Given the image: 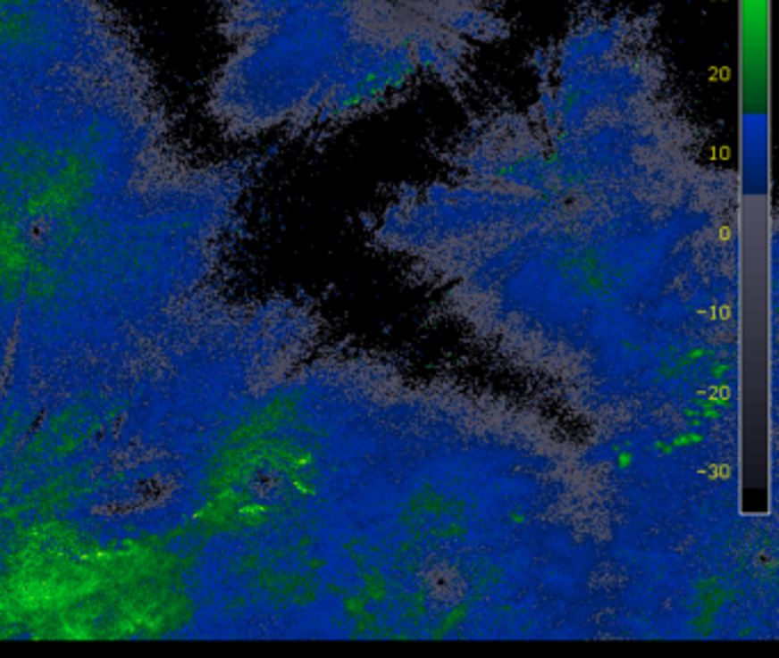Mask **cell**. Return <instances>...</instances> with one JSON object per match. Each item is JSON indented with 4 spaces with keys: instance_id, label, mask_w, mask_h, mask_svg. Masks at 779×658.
Segmentation results:
<instances>
[{
    "instance_id": "obj_1",
    "label": "cell",
    "mask_w": 779,
    "mask_h": 658,
    "mask_svg": "<svg viewBox=\"0 0 779 658\" xmlns=\"http://www.w3.org/2000/svg\"><path fill=\"white\" fill-rule=\"evenodd\" d=\"M147 79L114 0H0V108Z\"/></svg>"
}]
</instances>
